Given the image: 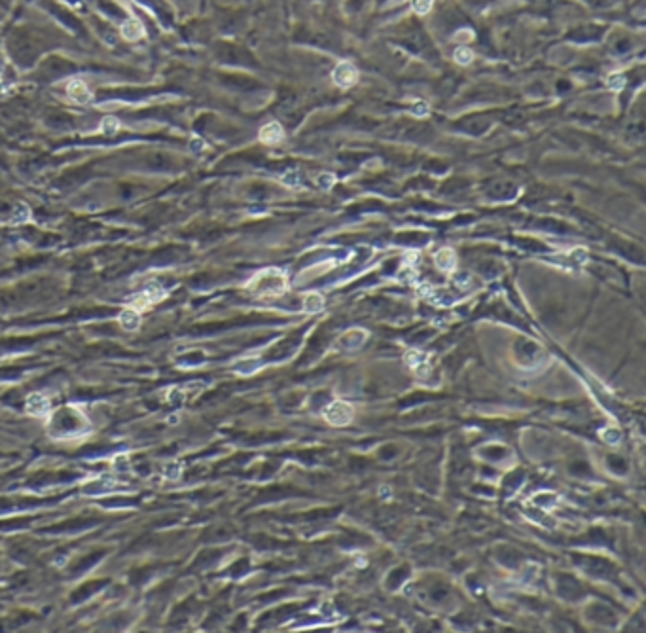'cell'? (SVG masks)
<instances>
[{"label": "cell", "mask_w": 646, "mask_h": 633, "mask_svg": "<svg viewBox=\"0 0 646 633\" xmlns=\"http://www.w3.org/2000/svg\"><path fill=\"white\" fill-rule=\"evenodd\" d=\"M67 95L78 105H89L93 101V93L89 91V87H87V84L83 80H72L67 85Z\"/></svg>", "instance_id": "obj_4"}, {"label": "cell", "mask_w": 646, "mask_h": 633, "mask_svg": "<svg viewBox=\"0 0 646 633\" xmlns=\"http://www.w3.org/2000/svg\"><path fill=\"white\" fill-rule=\"evenodd\" d=\"M453 59L457 61L458 65H470L474 61V51L466 44H460L455 51H453Z\"/></svg>", "instance_id": "obj_10"}, {"label": "cell", "mask_w": 646, "mask_h": 633, "mask_svg": "<svg viewBox=\"0 0 646 633\" xmlns=\"http://www.w3.org/2000/svg\"><path fill=\"white\" fill-rule=\"evenodd\" d=\"M27 411L35 417H44L49 411V400L44 395H33L27 398Z\"/></svg>", "instance_id": "obj_6"}, {"label": "cell", "mask_w": 646, "mask_h": 633, "mask_svg": "<svg viewBox=\"0 0 646 633\" xmlns=\"http://www.w3.org/2000/svg\"><path fill=\"white\" fill-rule=\"evenodd\" d=\"M119 324L125 328V330H129V332H135V330H139L140 326V311L137 309H133V307H125L124 313L119 315Z\"/></svg>", "instance_id": "obj_8"}, {"label": "cell", "mask_w": 646, "mask_h": 633, "mask_svg": "<svg viewBox=\"0 0 646 633\" xmlns=\"http://www.w3.org/2000/svg\"><path fill=\"white\" fill-rule=\"evenodd\" d=\"M413 12L419 15H426L432 10V0H411Z\"/></svg>", "instance_id": "obj_14"}, {"label": "cell", "mask_w": 646, "mask_h": 633, "mask_svg": "<svg viewBox=\"0 0 646 633\" xmlns=\"http://www.w3.org/2000/svg\"><path fill=\"white\" fill-rule=\"evenodd\" d=\"M165 296H167L165 290H163L160 285H156V283H153V285L146 286L144 290H142V292H140L139 296H137V298H135L131 304H129V307L137 309V311H142V309L150 307L152 304H158V302H161V299L165 298Z\"/></svg>", "instance_id": "obj_3"}, {"label": "cell", "mask_w": 646, "mask_h": 633, "mask_svg": "<svg viewBox=\"0 0 646 633\" xmlns=\"http://www.w3.org/2000/svg\"><path fill=\"white\" fill-rule=\"evenodd\" d=\"M258 137H260V140L264 144H279L281 140L285 139V129H283V126L279 122H269V124H265L260 129Z\"/></svg>", "instance_id": "obj_5"}, {"label": "cell", "mask_w": 646, "mask_h": 633, "mask_svg": "<svg viewBox=\"0 0 646 633\" xmlns=\"http://www.w3.org/2000/svg\"><path fill=\"white\" fill-rule=\"evenodd\" d=\"M322 304H324V299H322L320 294H311V296L305 299V307L309 311H319V309H322Z\"/></svg>", "instance_id": "obj_16"}, {"label": "cell", "mask_w": 646, "mask_h": 633, "mask_svg": "<svg viewBox=\"0 0 646 633\" xmlns=\"http://www.w3.org/2000/svg\"><path fill=\"white\" fill-rule=\"evenodd\" d=\"M358 69L354 67L351 61H341L335 65V69L332 70V80L333 84L341 87V89H349L353 85L358 84Z\"/></svg>", "instance_id": "obj_2"}, {"label": "cell", "mask_w": 646, "mask_h": 633, "mask_svg": "<svg viewBox=\"0 0 646 633\" xmlns=\"http://www.w3.org/2000/svg\"><path fill=\"white\" fill-rule=\"evenodd\" d=\"M249 288L258 294H262V296H265V294L273 296V294L285 292L286 279L279 269H265V272H260L256 277L250 281Z\"/></svg>", "instance_id": "obj_1"}, {"label": "cell", "mask_w": 646, "mask_h": 633, "mask_svg": "<svg viewBox=\"0 0 646 633\" xmlns=\"http://www.w3.org/2000/svg\"><path fill=\"white\" fill-rule=\"evenodd\" d=\"M119 33H121V36H124L125 40L135 42V40H139V38L144 36V27H142V23H140L139 19L131 17V19H127V21L121 25V31H119Z\"/></svg>", "instance_id": "obj_7"}, {"label": "cell", "mask_w": 646, "mask_h": 633, "mask_svg": "<svg viewBox=\"0 0 646 633\" xmlns=\"http://www.w3.org/2000/svg\"><path fill=\"white\" fill-rule=\"evenodd\" d=\"M190 150L195 154L205 150V140H203L201 137H192V140H190Z\"/></svg>", "instance_id": "obj_18"}, {"label": "cell", "mask_w": 646, "mask_h": 633, "mask_svg": "<svg viewBox=\"0 0 646 633\" xmlns=\"http://www.w3.org/2000/svg\"><path fill=\"white\" fill-rule=\"evenodd\" d=\"M118 129H119V119L118 118H114V116H106V118H103V122H101V133H103V135L112 137V135H116V133H118Z\"/></svg>", "instance_id": "obj_11"}, {"label": "cell", "mask_w": 646, "mask_h": 633, "mask_svg": "<svg viewBox=\"0 0 646 633\" xmlns=\"http://www.w3.org/2000/svg\"><path fill=\"white\" fill-rule=\"evenodd\" d=\"M606 87L612 91H622L625 87V76L622 72H612L606 78Z\"/></svg>", "instance_id": "obj_12"}, {"label": "cell", "mask_w": 646, "mask_h": 633, "mask_svg": "<svg viewBox=\"0 0 646 633\" xmlns=\"http://www.w3.org/2000/svg\"><path fill=\"white\" fill-rule=\"evenodd\" d=\"M317 182H319V186L322 190H330L335 184V174L333 173H320L317 176Z\"/></svg>", "instance_id": "obj_15"}, {"label": "cell", "mask_w": 646, "mask_h": 633, "mask_svg": "<svg viewBox=\"0 0 646 633\" xmlns=\"http://www.w3.org/2000/svg\"><path fill=\"white\" fill-rule=\"evenodd\" d=\"M283 184L288 186V188H299V173L298 169H288L285 174H283Z\"/></svg>", "instance_id": "obj_13"}, {"label": "cell", "mask_w": 646, "mask_h": 633, "mask_svg": "<svg viewBox=\"0 0 646 633\" xmlns=\"http://www.w3.org/2000/svg\"><path fill=\"white\" fill-rule=\"evenodd\" d=\"M428 112H430V108H428V106H426V103H423V101H419V103H413V106H411V114H413V116H419V118H424V116H428Z\"/></svg>", "instance_id": "obj_17"}, {"label": "cell", "mask_w": 646, "mask_h": 633, "mask_svg": "<svg viewBox=\"0 0 646 633\" xmlns=\"http://www.w3.org/2000/svg\"><path fill=\"white\" fill-rule=\"evenodd\" d=\"M434 262H436V265L442 272H451L453 267H455V264H457V258H455V252H453L451 249H442V251L436 254Z\"/></svg>", "instance_id": "obj_9"}]
</instances>
